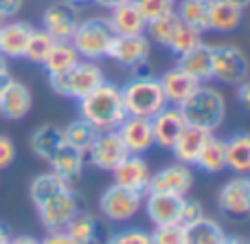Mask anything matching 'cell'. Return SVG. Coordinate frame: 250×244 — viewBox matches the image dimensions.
<instances>
[{
  "label": "cell",
  "mask_w": 250,
  "mask_h": 244,
  "mask_svg": "<svg viewBox=\"0 0 250 244\" xmlns=\"http://www.w3.org/2000/svg\"><path fill=\"white\" fill-rule=\"evenodd\" d=\"M79 117L86 119L97 130H117L127 117L121 97V88L104 82L99 88L79 99Z\"/></svg>",
  "instance_id": "1"
},
{
  "label": "cell",
  "mask_w": 250,
  "mask_h": 244,
  "mask_svg": "<svg viewBox=\"0 0 250 244\" xmlns=\"http://www.w3.org/2000/svg\"><path fill=\"white\" fill-rule=\"evenodd\" d=\"M189 126H200L215 132L226 119V99L215 86L200 84L193 95L178 106Z\"/></svg>",
  "instance_id": "2"
},
{
  "label": "cell",
  "mask_w": 250,
  "mask_h": 244,
  "mask_svg": "<svg viewBox=\"0 0 250 244\" xmlns=\"http://www.w3.org/2000/svg\"><path fill=\"white\" fill-rule=\"evenodd\" d=\"M125 112L129 117H145L151 119L156 112L167 106V99L163 95L158 77H151L149 73H138L121 88Z\"/></svg>",
  "instance_id": "3"
},
{
  "label": "cell",
  "mask_w": 250,
  "mask_h": 244,
  "mask_svg": "<svg viewBox=\"0 0 250 244\" xmlns=\"http://www.w3.org/2000/svg\"><path fill=\"white\" fill-rule=\"evenodd\" d=\"M105 82L104 68L95 62L79 60L73 68L64 70L57 75H48V84H51L53 92L62 97H70V99H83L88 92H92L95 88H99Z\"/></svg>",
  "instance_id": "4"
},
{
  "label": "cell",
  "mask_w": 250,
  "mask_h": 244,
  "mask_svg": "<svg viewBox=\"0 0 250 244\" xmlns=\"http://www.w3.org/2000/svg\"><path fill=\"white\" fill-rule=\"evenodd\" d=\"M112 40H114V33L110 29L108 20L97 16V18H88V20L79 22L73 38H70V44L79 53V57H86V60L95 62V60H101V57H108Z\"/></svg>",
  "instance_id": "5"
},
{
  "label": "cell",
  "mask_w": 250,
  "mask_h": 244,
  "mask_svg": "<svg viewBox=\"0 0 250 244\" xmlns=\"http://www.w3.org/2000/svg\"><path fill=\"white\" fill-rule=\"evenodd\" d=\"M213 79L226 86H239L250 79V60L237 44L213 46Z\"/></svg>",
  "instance_id": "6"
},
{
  "label": "cell",
  "mask_w": 250,
  "mask_h": 244,
  "mask_svg": "<svg viewBox=\"0 0 250 244\" xmlns=\"http://www.w3.org/2000/svg\"><path fill=\"white\" fill-rule=\"evenodd\" d=\"M35 209H38L40 224H42L46 231H64L70 220H73L79 211H83V200L73 189H66V192L44 200L42 205H38Z\"/></svg>",
  "instance_id": "7"
},
{
  "label": "cell",
  "mask_w": 250,
  "mask_h": 244,
  "mask_svg": "<svg viewBox=\"0 0 250 244\" xmlns=\"http://www.w3.org/2000/svg\"><path fill=\"white\" fill-rule=\"evenodd\" d=\"M143 200H145V194L132 192L127 187L121 185H110L99 198V209L112 222H127L134 216L141 211Z\"/></svg>",
  "instance_id": "8"
},
{
  "label": "cell",
  "mask_w": 250,
  "mask_h": 244,
  "mask_svg": "<svg viewBox=\"0 0 250 244\" xmlns=\"http://www.w3.org/2000/svg\"><path fill=\"white\" fill-rule=\"evenodd\" d=\"M127 154V148L123 145L117 130H99L86 156L92 163V167L101 172H112Z\"/></svg>",
  "instance_id": "9"
},
{
  "label": "cell",
  "mask_w": 250,
  "mask_h": 244,
  "mask_svg": "<svg viewBox=\"0 0 250 244\" xmlns=\"http://www.w3.org/2000/svg\"><path fill=\"white\" fill-rule=\"evenodd\" d=\"M151 51V42L145 33L138 35H114L112 44H110L108 57L114 60L117 64L125 66V68L138 70L147 62Z\"/></svg>",
  "instance_id": "10"
},
{
  "label": "cell",
  "mask_w": 250,
  "mask_h": 244,
  "mask_svg": "<svg viewBox=\"0 0 250 244\" xmlns=\"http://www.w3.org/2000/svg\"><path fill=\"white\" fill-rule=\"evenodd\" d=\"M193 187V172L189 165L171 163L149 176L147 194H169V196H187Z\"/></svg>",
  "instance_id": "11"
},
{
  "label": "cell",
  "mask_w": 250,
  "mask_h": 244,
  "mask_svg": "<svg viewBox=\"0 0 250 244\" xmlns=\"http://www.w3.org/2000/svg\"><path fill=\"white\" fill-rule=\"evenodd\" d=\"M77 24H79L77 7H73L68 2H53L42 13V29L55 42H70Z\"/></svg>",
  "instance_id": "12"
},
{
  "label": "cell",
  "mask_w": 250,
  "mask_h": 244,
  "mask_svg": "<svg viewBox=\"0 0 250 244\" xmlns=\"http://www.w3.org/2000/svg\"><path fill=\"white\" fill-rule=\"evenodd\" d=\"M217 207L229 218H246L250 216V192L248 176H235L222 185L217 194Z\"/></svg>",
  "instance_id": "13"
},
{
  "label": "cell",
  "mask_w": 250,
  "mask_h": 244,
  "mask_svg": "<svg viewBox=\"0 0 250 244\" xmlns=\"http://www.w3.org/2000/svg\"><path fill=\"white\" fill-rule=\"evenodd\" d=\"M112 176H114V185H121V187H127L138 194H147L151 172L141 154H127L112 170Z\"/></svg>",
  "instance_id": "14"
},
{
  "label": "cell",
  "mask_w": 250,
  "mask_h": 244,
  "mask_svg": "<svg viewBox=\"0 0 250 244\" xmlns=\"http://www.w3.org/2000/svg\"><path fill=\"white\" fill-rule=\"evenodd\" d=\"M31 108H33V95L29 86L11 77L0 92V114L9 121H20L31 112Z\"/></svg>",
  "instance_id": "15"
},
{
  "label": "cell",
  "mask_w": 250,
  "mask_h": 244,
  "mask_svg": "<svg viewBox=\"0 0 250 244\" xmlns=\"http://www.w3.org/2000/svg\"><path fill=\"white\" fill-rule=\"evenodd\" d=\"M123 145L129 154H145L154 148V132H151V121L145 117H125L121 126L117 128Z\"/></svg>",
  "instance_id": "16"
},
{
  "label": "cell",
  "mask_w": 250,
  "mask_h": 244,
  "mask_svg": "<svg viewBox=\"0 0 250 244\" xmlns=\"http://www.w3.org/2000/svg\"><path fill=\"white\" fill-rule=\"evenodd\" d=\"M151 121V132H154V145L165 150H171L176 139L180 136V132L185 130L187 121L182 117V112L173 106V108H167L165 106L160 112H156L154 117L149 119Z\"/></svg>",
  "instance_id": "17"
},
{
  "label": "cell",
  "mask_w": 250,
  "mask_h": 244,
  "mask_svg": "<svg viewBox=\"0 0 250 244\" xmlns=\"http://www.w3.org/2000/svg\"><path fill=\"white\" fill-rule=\"evenodd\" d=\"M211 136H213V132L207 130V128L189 126V123H187L185 130L180 132V136L176 139V143H173V148H171L176 161L182 163V165H189V167L195 165L200 152L204 150V145L208 143Z\"/></svg>",
  "instance_id": "18"
},
{
  "label": "cell",
  "mask_w": 250,
  "mask_h": 244,
  "mask_svg": "<svg viewBox=\"0 0 250 244\" xmlns=\"http://www.w3.org/2000/svg\"><path fill=\"white\" fill-rule=\"evenodd\" d=\"M158 82H160V88H163V95L167 99V104L176 106V108L182 101L189 99L195 88L200 86L198 79L193 75H189L187 70H182L180 66H173L167 73H163L158 77Z\"/></svg>",
  "instance_id": "19"
},
{
  "label": "cell",
  "mask_w": 250,
  "mask_h": 244,
  "mask_svg": "<svg viewBox=\"0 0 250 244\" xmlns=\"http://www.w3.org/2000/svg\"><path fill=\"white\" fill-rule=\"evenodd\" d=\"M145 214L154 227L163 224H178L180 218V202L185 196H169V194H145Z\"/></svg>",
  "instance_id": "20"
},
{
  "label": "cell",
  "mask_w": 250,
  "mask_h": 244,
  "mask_svg": "<svg viewBox=\"0 0 250 244\" xmlns=\"http://www.w3.org/2000/svg\"><path fill=\"white\" fill-rule=\"evenodd\" d=\"M105 20H108L114 35H138V33H145V29H147L145 18L138 11L134 0L110 9V16Z\"/></svg>",
  "instance_id": "21"
},
{
  "label": "cell",
  "mask_w": 250,
  "mask_h": 244,
  "mask_svg": "<svg viewBox=\"0 0 250 244\" xmlns=\"http://www.w3.org/2000/svg\"><path fill=\"white\" fill-rule=\"evenodd\" d=\"M182 70L193 75L200 84L213 79V46L207 42H200L185 55H178V64Z\"/></svg>",
  "instance_id": "22"
},
{
  "label": "cell",
  "mask_w": 250,
  "mask_h": 244,
  "mask_svg": "<svg viewBox=\"0 0 250 244\" xmlns=\"http://www.w3.org/2000/svg\"><path fill=\"white\" fill-rule=\"evenodd\" d=\"M244 11L229 0H208V29L215 33H233L242 26Z\"/></svg>",
  "instance_id": "23"
},
{
  "label": "cell",
  "mask_w": 250,
  "mask_h": 244,
  "mask_svg": "<svg viewBox=\"0 0 250 244\" xmlns=\"http://www.w3.org/2000/svg\"><path fill=\"white\" fill-rule=\"evenodd\" d=\"M33 26L26 22L9 20L0 24V55L4 57H24V48Z\"/></svg>",
  "instance_id": "24"
},
{
  "label": "cell",
  "mask_w": 250,
  "mask_h": 244,
  "mask_svg": "<svg viewBox=\"0 0 250 244\" xmlns=\"http://www.w3.org/2000/svg\"><path fill=\"white\" fill-rule=\"evenodd\" d=\"M226 143V170L235 176H250V132H235Z\"/></svg>",
  "instance_id": "25"
},
{
  "label": "cell",
  "mask_w": 250,
  "mask_h": 244,
  "mask_svg": "<svg viewBox=\"0 0 250 244\" xmlns=\"http://www.w3.org/2000/svg\"><path fill=\"white\" fill-rule=\"evenodd\" d=\"M64 132L62 128L57 126H40L33 130L29 139V145H31V152L44 163H51V158L57 154V150L64 145Z\"/></svg>",
  "instance_id": "26"
},
{
  "label": "cell",
  "mask_w": 250,
  "mask_h": 244,
  "mask_svg": "<svg viewBox=\"0 0 250 244\" xmlns=\"http://www.w3.org/2000/svg\"><path fill=\"white\" fill-rule=\"evenodd\" d=\"M48 165H51V172H55L60 178H64L66 183H70V180L82 176L83 165H86V154L64 143L60 150H57L55 156L51 158Z\"/></svg>",
  "instance_id": "27"
},
{
  "label": "cell",
  "mask_w": 250,
  "mask_h": 244,
  "mask_svg": "<svg viewBox=\"0 0 250 244\" xmlns=\"http://www.w3.org/2000/svg\"><path fill=\"white\" fill-rule=\"evenodd\" d=\"M70 238L75 240V244H101V224L88 211H79L73 220L68 222V227L64 229Z\"/></svg>",
  "instance_id": "28"
},
{
  "label": "cell",
  "mask_w": 250,
  "mask_h": 244,
  "mask_svg": "<svg viewBox=\"0 0 250 244\" xmlns=\"http://www.w3.org/2000/svg\"><path fill=\"white\" fill-rule=\"evenodd\" d=\"M66 189H70L68 183H66L64 178H60L55 172H42V174H38L31 180L29 196H31V202L38 207V205H42L44 200H48V198L66 192Z\"/></svg>",
  "instance_id": "29"
},
{
  "label": "cell",
  "mask_w": 250,
  "mask_h": 244,
  "mask_svg": "<svg viewBox=\"0 0 250 244\" xmlns=\"http://www.w3.org/2000/svg\"><path fill=\"white\" fill-rule=\"evenodd\" d=\"M224 238L226 233L222 224L217 220L208 218V216L185 227V244H222Z\"/></svg>",
  "instance_id": "30"
},
{
  "label": "cell",
  "mask_w": 250,
  "mask_h": 244,
  "mask_svg": "<svg viewBox=\"0 0 250 244\" xmlns=\"http://www.w3.org/2000/svg\"><path fill=\"white\" fill-rule=\"evenodd\" d=\"M176 13L187 26L195 29L198 33L211 31L208 29V0H178Z\"/></svg>",
  "instance_id": "31"
},
{
  "label": "cell",
  "mask_w": 250,
  "mask_h": 244,
  "mask_svg": "<svg viewBox=\"0 0 250 244\" xmlns=\"http://www.w3.org/2000/svg\"><path fill=\"white\" fill-rule=\"evenodd\" d=\"M182 24H185V22H182L180 18H178V13L173 11V13H167V16L158 18V20L149 22L145 29V35L149 38V42H156V44H160V46L169 48Z\"/></svg>",
  "instance_id": "32"
},
{
  "label": "cell",
  "mask_w": 250,
  "mask_h": 244,
  "mask_svg": "<svg viewBox=\"0 0 250 244\" xmlns=\"http://www.w3.org/2000/svg\"><path fill=\"white\" fill-rule=\"evenodd\" d=\"M195 165L200 167L207 174H220V172L226 170V143L224 139L213 134L208 139V143L204 145V150L200 152Z\"/></svg>",
  "instance_id": "33"
},
{
  "label": "cell",
  "mask_w": 250,
  "mask_h": 244,
  "mask_svg": "<svg viewBox=\"0 0 250 244\" xmlns=\"http://www.w3.org/2000/svg\"><path fill=\"white\" fill-rule=\"evenodd\" d=\"M79 60L82 57H79V53L75 51V46L70 42H55L53 48L48 51L46 60L42 62V66L48 75H57V73H64V70L73 68Z\"/></svg>",
  "instance_id": "34"
},
{
  "label": "cell",
  "mask_w": 250,
  "mask_h": 244,
  "mask_svg": "<svg viewBox=\"0 0 250 244\" xmlns=\"http://www.w3.org/2000/svg\"><path fill=\"white\" fill-rule=\"evenodd\" d=\"M62 132H64V141L66 145H70V148L79 150V152L86 154L88 150H90L92 141H95L97 136V128L92 126V123H88L86 119H75V121H70L66 128H62Z\"/></svg>",
  "instance_id": "35"
},
{
  "label": "cell",
  "mask_w": 250,
  "mask_h": 244,
  "mask_svg": "<svg viewBox=\"0 0 250 244\" xmlns=\"http://www.w3.org/2000/svg\"><path fill=\"white\" fill-rule=\"evenodd\" d=\"M55 40L46 33L44 29H33L29 35V42H26V48H24V57L33 64H42L46 60L48 51L53 48Z\"/></svg>",
  "instance_id": "36"
},
{
  "label": "cell",
  "mask_w": 250,
  "mask_h": 244,
  "mask_svg": "<svg viewBox=\"0 0 250 244\" xmlns=\"http://www.w3.org/2000/svg\"><path fill=\"white\" fill-rule=\"evenodd\" d=\"M134 2H136L138 11L143 13L147 24L163 16H167V13L176 11V2H173V0H134Z\"/></svg>",
  "instance_id": "37"
},
{
  "label": "cell",
  "mask_w": 250,
  "mask_h": 244,
  "mask_svg": "<svg viewBox=\"0 0 250 244\" xmlns=\"http://www.w3.org/2000/svg\"><path fill=\"white\" fill-rule=\"evenodd\" d=\"M200 42H202V33H198L195 29L182 24L180 31H178V35L173 38L171 46H169V51H171L173 55H185L187 51H191L193 46H198Z\"/></svg>",
  "instance_id": "38"
},
{
  "label": "cell",
  "mask_w": 250,
  "mask_h": 244,
  "mask_svg": "<svg viewBox=\"0 0 250 244\" xmlns=\"http://www.w3.org/2000/svg\"><path fill=\"white\" fill-rule=\"evenodd\" d=\"M151 244H185V227L182 224H163L154 227L149 233Z\"/></svg>",
  "instance_id": "39"
},
{
  "label": "cell",
  "mask_w": 250,
  "mask_h": 244,
  "mask_svg": "<svg viewBox=\"0 0 250 244\" xmlns=\"http://www.w3.org/2000/svg\"><path fill=\"white\" fill-rule=\"evenodd\" d=\"M200 218H204V207L200 200H195V198H182L180 202V218H178V224H182V227H189V224L198 222Z\"/></svg>",
  "instance_id": "40"
},
{
  "label": "cell",
  "mask_w": 250,
  "mask_h": 244,
  "mask_svg": "<svg viewBox=\"0 0 250 244\" xmlns=\"http://www.w3.org/2000/svg\"><path fill=\"white\" fill-rule=\"evenodd\" d=\"M105 244H151V240L149 233L143 229H123V231L110 236Z\"/></svg>",
  "instance_id": "41"
},
{
  "label": "cell",
  "mask_w": 250,
  "mask_h": 244,
  "mask_svg": "<svg viewBox=\"0 0 250 244\" xmlns=\"http://www.w3.org/2000/svg\"><path fill=\"white\" fill-rule=\"evenodd\" d=\"M16 143H13L11 136L7 134H0V170H7V167L13 165V161H16Z\"/></svg>",
  "instance_id": "42"
},
{
  "label": "cell",
  "mask_w": 250,
  "mask_h": 244,
  "mask_svg": "<svg viewBox=\"0 0 250 244\" xmlns=\"http://www.w3.org/2000/svg\"><path fill=\"white\" fill-rule=\"evenodd\" d=\"M24 7V0H0V24L9 22L18 16Z\"/></svg>",
  "instance_id": "43"
},
{
  "label": "cell",
  "mask_w": 250,
  "mask_h": 244,
  "mask_svg": "<svg viewBox=\"0 0 250 244\" xmlns=\"http://www.w3.org/2000/svg\"><path fill=\"white\" fill-rule=\"evenodd\" d=\"M40 244H75V240L66 231H48Z\"/></svg>",
  "instance_id": "44"
},
{
  "label": "cell",
  "mask_w": 250,
  "mask_h": 244,
  "mask_svg": "<svg viewBox=\"0 0 250 244\" xmlns=\"http://www.w3.org/2000/svg\"><path fill=\"white\" fill-rule=\"evenodd\" d=\"M237 101L242 104V108L246 112H250V79H246V82H242L237 86Z\"/></svg>",
  "instance_id": "45"
},
{
  "label": "cell",
  "mask_w": 250,
  "mask_h": 244,
  "mask_svg": "<svg viewBox=\"0 0 250 244\" xmlns=\"http://www.w3.org/2000/svg\"><path fill=\"white\" fill-rule=\"evenodd\" d=\"M7 244H40V240L33 236H16V238H9Z\"/></svg>",
  "instance_id": "46"
},
{
  "label": "cell",
  "mask_w": 250,
  "mask_h": 244,
  "mask_svg": "<svg viewBox=\"0 0 250 244\" xmlns=\"http://www.w3.org/2000/svg\"><path fill=\"white\" fill-rule=\"evenodd\" d=\"M99 7H104V9H114V7H119V4H123V2H129V0H95Z\"/></svg>",
  "instance_id": "47"
},
{
  "label": "cell",
  "mask_w": 250,
  "mask_h": 244,
  "mask_svg": "<svg viewBox=\"0 0 250 244\" xmlns=\"http://www.w3.org/2000/svg\"><path fill=\"white\" fill-rule=\"evenodd\" d=\"M230 4H235V7H239L242 11H246V9L250 7V0H229Z\"/></svg>",
  "instance_id": "48"
},
{
  "label": "cell",
  "mask_w": 250,
  "mask_h": 244,
  "mask_svg": "<svg viewBox=\"0 0 250 244\" xmlns=\"http://www.w3.org/2000/svg\"><path fill=\"white\" fill-rule=\"evenodd\" d=\"M222 244H248L246 240H242V238H233V236H226Z\"/></svg>",
  "instance_id": "49"
},
{
  "label": "cell",
  "mask_w": 250,
  "mask_h": 244,
  "mask_svg": "<svg viewBox=\"0 0 250 244\" xmlns=\"http://www.w3.org/2000/svg\"><path fill=\"white\" fill-rule=\"evenodd\" d=\"M7 242H9V231H7V227L0 222V244H7Z\"/></svg>",
  "instance_id": "50"
},
{
  "label": "cell",
  "mask_w": 250,
  "mask_h": 244,
  "mask_svg": "<svg viewBox=\"0 0 250 244\" xmlns=\"http://www.w3.org/2000/svg\"><path fill=\"white\" fill-rule=\"evenodd\" d=\"M9 79H11V75H9V70H7V73H2V75H0V92H2V88L7 86V82H9Z\"/></svg>",
  "instance_id": "51"
},
{
  "label": "cell",
  "mask_w": 250,
  "mask_h": 244,
  "mask_svg": "<svg viewBox=\"0 0 250 244\" xmlns=\"http://www.w3.org/2000/svg\"><path fill=\"white\" fill-rule=\"evenodd\" d=\"M62 2H68L73 7H79V4H88V2H95V0H62Z\"/></svg>",
  "instance_id": "52"
},
{
  "label": "cell",
  "mask_w": 250,
  "mask_h": 244,
  "mask_svg": "<svg viewBox=\"0 0 250 244\" xmlns=\"http://www.w3.org/2000/svg\"><path fill=\"white\" fill-rule=\"evenodd\" d=\"M2 73H7V57L0 55V75Z\"/></svg>",
  "instance_id": "53"
},
{
  "label": "cell",
  "mask_w": 250,
  "mask_h": 244,
  "mask_svg": "<svg viewBox=\"0 0 250 244\" xmlns=\"http://www.w3.org/2000/svg\"><path fill=\"white\" fill-rule=\"evenodd\" d=\"M248 192H250V176H248Z\"/></svg>",
  "instance_id": "54"
},
{
  "label": "cell",
  "mask_w": 250,
  "mask_h": 244,
  "mask_svg": "<svg viewBox=\"0 0 250 244\" xmlns=\"http://www.w3.org/2000/svg\"><path fill=\"white\" fill-rule=\"evenodd\" d=\"M173 2H178V0H173Z\"/></svg>",
  "instance_id": "55"
},
{
  "label": "cell",
  "mask_w": 250,
  "mask_h": 244,
  "mask_svg": "<svg viewBox=\"0 0 250 244\" xmlns=\"http://www.w3.org/2000/svg\"><path fill=\"white\" fill-rule=\"evenodd\" d=\"M248 244H250V242H248Z\"/></svg>",
  "instance_id": "56"
}]
</instances>
